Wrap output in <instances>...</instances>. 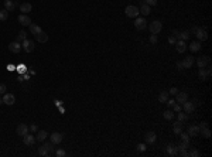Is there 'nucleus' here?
Returning <instances> with one entry per match:
<instances>
[{"label":"nucleus","mask_w":212,"mask_h":157,"mask_svg":"<svg viewBox=\"0 0 212 157\" xmlns=\"http://www.w3.org/2000/svg\"><path fill=\"white\" fill-rule=\"evenodd\" d=\"M139 7H136L134 4H129V6H126V9H125V14L130 17V19H136L139 16Z\"/></svg>","instance_id":"1"},{"label":"nucleus","mask_w":212,"mask_h":157,"mask_svg":"<svg viewBox=\"0 0 212 157\" xmlns=\"http://www.w3.org/2000/svg\"><path fill=\"white\" fill-rule=\"evenodd\" d=\"M148 30H150V33H151V34H158V33L163 30V23H161V21H158V20H154V21H151V23H150Z\"/></svg>","instance_id":"2"},{"label":"nucleus","mask_w":212,"mask_h":157,"mask_svg":"<svg viewBox=\"0 0 212 157\" xmlns=\"http://www.w3.org/2000/svg\"><path fill=\"white\" fill-rule=\"evenodd\" d=\"M209 64H211V60H209V57H206V55L199 57V58L197 60L198 68H206V67H209Z\"/></svg>","instance_id":"3"},{"label":"nucleus","mask_w":212,"mask_h":157,"mask_svg":"<svg viewBox=\"0 0 212 157\" xmlns=\"http://www.w3.org/2000/svg\"><path fill=\"white\" fill-rule=\"evenodd\" d=\"M14 102H16V96L13 95V93H3V103L4 105H7V106H11V105H14Z\"/></svg>","instance_id":"4"},{"label":"nucleus","mask_w":212,"mask_h":157,"mask_svg":"<svg viewBox=\"0 0 212 157\" xmlns=\"http://www.w3.org/2000/svg\"><path fill=\"white\" fill-rule=\"evenodd\" d=\"M134 27L137 28L139 31H141V30H144V28L147 27V21L144 17H136V21H134Z\"/></svg>","instance_id":"5"},{"label":"nucleus","mask_w":212,"mask_h":157,"mask_svg":"<svg viewBox=\"0 0 212 157\" xmlns=\"http://www.w3.org/2000/svg\"><path fill=\"white\" fill-rule=\"evenodd\" d=\"M21 46H23V50H24L26 53H31V51H34V47H36V46H34V41L27 40V38L23 41V44H21Z\"/></svg>","instance_id":"6"},{"label":"nucleus","mask_w":212,"mask_h":157,"mask_svg":"<svg viewBox=\"0 0 212 157\" xmlns=\"http://www.w3.org/2000/svg\"><path fill=\"white\" fill-rule=\"evenodd\" d=\"M62 139H64V135L62 133H52V135H50V140H51V143H54V144H59L61 142H62Z\"/></svg>","instance_id":"7"},{"label":"nucleus","mask_w":212,"mask_h":157,"mask_svg":"<svg viewBox=\"0 0 212 157\" xmlns=\"http://www.w3.org/2000/svg\"><path fill=\"white\" fill-rule=\"evenodd\" d=\"M21 48H23V46H21V43H19V41H13V43L9 44V50L11 53H14V54H19L20 51H21Z\"/></svg>","instance_id":"8"},{"label":"nucleus","mask_w":212,"mask_h":157,"mask_svg":"<svg viewBox=\"0 0 212 157\" xmlns=\"http://www.w3.org/2000/svg\"><path fill=\"white\" fill-rule=\"evenodd\" d=\"M175 50H177L180 54L185 53V50H187V43H185L184 40H177V43H175Z\"/></svg>","instance_id":"9"},{"label":"nucleus","mask_w":212,"mask_h":157,"mask_svg":"<svg viewBox=\"0 0 212 157\" xmlns=\"http://www.w3.org/2000/svg\"><path fill=\"white\" fill-rule=\"evenodd\" d=\"M144 139H146V143H147V144H154L156 140H157V135L154 132H147L146 136H144Z\"/></svg>","instance_id":"10"},{"label":"nucleus","mask_w":212,"mask_h":157,"mask_svg":"<svg viewBox=\"0 0 212 157\" xmlns=\"http://www.w3.org/2000/svg\"><path fill=\"white\" fill-rule=\"evenodd\" d=\"M23 142H24V144H26V146H33V144H34V142H36V137H34V135H30V133H27V135H24V136H23Z\"/></svg>","instance_id":"11"},{"label":"nucleus","mask_w":212,"mask_h":157,"mask_svg":"<svg viewBox=\"0 0 212 157\" xmlns=\"http://www.w3.org/2000/svg\"><path fill=\"white\" fill-rule=\"evenodd\" d=\"M17 20H19V23L21 24V26H30V24H31V19L28 17L27 14H23V13L19 16V19Z\"/></svg>","instance_id":"12"},{"label":"nucleus","mask_w":212,"mask_h":157,"mask_svg":"<svg viewBox=\"0 0 212 157\" xmlns=\"http://www.w3.org/2000/svg\"><path fill=\"white\" fill-rule=\"evenodd\" d=\"M183 109H184L185 113H192V112L195 111V105H194L192 102L185 101L184 103H183Z\"/></svg>","instance_id":"13"},{"label":"nucleus","mask_w":212,"mask_h":157,"mask_svg":"<svg viewBox=\"0 0 212 157\" xmlns=\"http://www.w3.org/2000/svg\"><path fill=\"white\" fill-rule=\"evenodd\" d=\"M16 132H17V135H19V136H21V137H23L24 135H27V133H28V126H27V125H24V123H20L19 126H17V130H16Z\"/></svg>","instance_id":"14"},{"label":"nucleus","mask_w":212,"mask_h":157,"mask_svg":"<svg viewBox=\"0 0 212 157\" xmlns=\"http://www.w3.org/2000/svg\"><path fill=\"white\" fill-rule=\"evenodd\" d=\"M187 48H190L191 50V53H198L199 50H201V41H192L190 46H187Z\"/></svg>","instance_id":"15"},{"label":"nucleus","mask_w":212,"mask_h":157,"mask_svg":"<svg viewBox=\"0 0 212 157\" xmlns=\"http://www.w3.org/2000/svg\"><path fill=\"white\" fill-rule=\"evenodd\" d=\"M195 36H197V38H198V41H205V40H208V33H206L205 28H201Z\"/></svg>","instance_id":"16"},{"label":"nucleus","mask_w":212,"mask_h":157,"mask_svg":"<svg viewBox=\"0 0 212 157\" xmlns=\"http://www.w3.org/2000/svg\"><path fill=\"white\" fill-rule=\"evenodd\" d=\"M167 154H170V156H177L178 154V147L175 146V144H167Z\"/></svg>","instance_id":"17"},{"label":"nucleus","mask_w":212,"mask_h":157,"mask_svg":"<svg viewBox=\"0 0 212 157\" xmlns=\"http://www.w3.org/2000/svg\"><path fill=\"white\" fill-rule=\"evenodd\" d=\"M187 133L190 135V137L198 136V133H199V128H198L197 125H194V126H190V128H188V132H187Z\"/></svg>","instance_id":"18"},{"label":"nucleus","mask_w":212,"mask_h":157,"mask_svg":"<svg viewBox=\"0 0 212 157\" xmlns=\"http://www.w3.org/2000/svg\"><path fill=\"white\" fill-rule=\"evenodd\" d=\"M173 132H174L175 135H180V133L183 132V122L177 120L174 125H173Z\"/></svg>","instance_id":"19"},{"label":"nucleus","mask_w":212,"mask_h":157,"mask_svg":"<svg viewBox=\"0 0 212 157\" xmlns=\"http://www.w3.org/2000/svg\"><path fill=\"white\" fill-rule=\"evenodd\" d=\"M181 64H183V67H184V69H185V68H191V67H192V64H194L192 55H191V57H185L184 61H183Z\"/></svg>","instance_id":"20"},{"label":"nucleus","mask_w":212,"mask_h":157,"mask_svg":"<svg viewBox=\"0 0 212 157\" xmlns=\"http://www.w3.org/2000/svg\"><path fill=\"white\" fill-rule=\"evenodd\" d=\"M168 98H170V93H168V91H161V92H160V95H158V102L166 103Z\"/></svg>","instance_id":"21"},{"label":"nucleus","mask_w":212,"mask_h":157,"mask_svg":"<svg viewBox=\"0 0 212 157\" xmlns=\"http://www.w3.org/2000/svg\"><path fill=\"white\" fill-rule=\"evenodd\" d=\"M139 11H140L143 16H148V14L151 13V10H150V6H148V4H146V3H143V4H141V7L139 9Z\"/></svg>","instance_id":"22"},{"label":"nucleus","mask_w":212,"mask_h":157,"mask_svg":"<svg viewBox=\"0 0 212 157\" xmlns=\"http://www.w3.org/2000/svg\"><path fill=\"white\" fill-rule=\"evenodd\" d=\"M185 101H188V95L185 92H178L177 93V101L175 102H178V103H184Z\"/></svg>","instance_id":"23"},{"label":"nucleus","mask_w":212,"mask_h":157,"mask_svg":"<svg viewBox=\"0 0 212 157\" xmlns=\"http://www.w3.org/2000/svg\"><path fill=\"white\" fill-rule=\"evenodd\" d=\"M47 136H48V133H47L45 130H38L37 136H36V140H38V142H44L47 139Z\"/></svg>","instance_id":"24"},{"label":"nucleus","mask_w":212,"mask_h":157,"mask_svg":"<svg viewBox=\"0 0 212 157\" xmlns=\"http://www.w3.org/2000/svg\"><path fill=\"white\" fill-rule=\"evenodd\" d=\"M20 10L23 11V14H26V13H30L33 10V6H31V3H23L20 6Z\"/></svg>","instance_id":"25"},{"label":"nucleus","mask_w":212,"mask_h":157,"mask_svg":"<svg viewBox=\"0 0 212 157\" xmlns=\"http://www.w3.org/2000/svg\"><path fill=\"white\" fill-rule=\"evenodd\" d=\"M28 27H30V31H31V33H33L34 36H37V34H40V33L43 31L40 26H37V24H33V23H31V24H30Z\"/></svg>","instance_id":"26"},{"label":"nucleus","mask_w":212,"mask_h":157,"mask_svg":"<svg viewBox=\"0 0 212 157\" xmlns=\"http://www.w3.org/2000/svg\"><path fill=\"white\" fill-rule=\"evenodd\" d=\"M4 9L7 10V11H13V10L16 9L14 1H11V0H4Z\"/></svg>","instance_id":"27"},{"label":"nucleus","mask_w":212,"mask_h":157,"mask_svg":"<svg viewBox=\"0 0 212 157\" xmlns=\"http://www.w3.org/2000/svg\"><path fill=\"white\" fill-rule=\"evenodd\" d=\"M198 76H199V79L201 81H206L209 76H208V72H206V69L205 68H199V71H198Z\"/></svg>","instance_id":"28"},{"label":"nucleus","mask_w":212,"mask_h":157,"mask_svg":"<svg viewBox=\"0 0 212 157\" xmlns=\"http://www.w3.org/2000/svg\"><path fill=\"white\" fill-rule=\"evenodd\" d=\"M36 37H37V41H38V43H43V44L48 41V36H47L44 31H41V33H40V34H37Z\"/></svg>","instance_id":"29"},{"label":"nucleus","mask_w":212,"mask_h":157,"mask_svg":"<svg viewBox=\"0 0 212 157\" xmlns=\"http://www.w3.org/2000/svg\"><path fill=\"white\" fill-rule=\"evenodd\" d=\"M38 154H40V156H48V154H50L48 149L45 147V144H43V146L38 147Z\"/></svg>","instance_id":"30"},{"label":"nucleus","mask_w":212,"mask_h":157,"mask_svg":"<svg viewBox=\"0 0 212 157\" xmlns=\"http://www.w3.org/2000/svg\"><path fill=\"white\" fill-rule=\"evenodd\" d=\"M7 19H9V11L6 9L0 10V21H6Z\"/></svg>","instance_id":"31"},{"label":"nucleus","mask_w":212,"mask_h":157,"mask_svg":"<svg viewBox=\"0 0 212 157\" xmlns=\"http://www.w3.org/2000/svg\"><path fill=\"white\" fill-rule=\"evenodd\" d=\"M26 38H27V33H26L24 30H21V31L19 33V36H17V40H16V41H19L20 43V41H24Z\"/></svg>","instance_id":"32"},{"label":"nucleus","mask_w":212,"mask_h":157,"mask_svg":"<svg viewBox=\"0 0 212 157\" xmlns=\"http://www.w3.org/2000/svg\"><path fill=\"white\" fill-rule=\"evenodd\" d=\"M163 116H164V119L166 120H173L174 119V113L171 111H166L164 113H163Z\"/></svg>","instance_id":"33"},{"label":"nucleus","mask_w":212,"mask_h":157,"mask_svg":"<svg viewBox=\"0 0 212 157\" xmlns=\"http://www.w3.org/2000/svg\"><path fill=\"white\" fill-rule=\"evenodd\" d=\"M199 132L202 133V136L205 139H209V137H211V130L208 129V128H204V129H201Z\"/></svg>","instance_id":"34"},{"label":"nucleus","mask_w":212,"mask_h":157,"mask_svg":"<svg viewBox=\"0 0 212 157\" xmlns=\"http://www.w3.org/2000/svg\"><path fill=\"white\" fill-rule=\"evenodd\" d=\"M177 118H178V120L180 122H185V120L188 119V113H181V112H178V115H177Z\"/></svg>","instance_id":"35"},{"label":"nucleus","mask_w":212,"mask_h":157,"mask_svg":"<svg viewBox=\"0 0 212 157\" xmlns=\"http://www.w3.org/2000/svg\"><path fill=\"white\" fill-rule=\"evenodd\" d=\"M190 36H191V33H190V31H183V33H180V40H184V41H187V40L190 38Z\"/></svg>","instance_id":"36"},{"label":"nucleus","mask_w":212,"mask_h":157,"mask_svg":"<svg viewBox=\"0 0 212 157\" xmlns=\"http://www.w3.org/2000/svg\"><path fill=\"white\" fill-rule=\"evenodd\" d=\"M55 156L57 157H65V156H66V151H65L64 149H57Z\"/></svg>","instance_id":"37"},{"label":"nucleus","mask_w":212,"mask_h":157,"mask_svg":"<svg viewBox=\"0 0 212 157\" xmlns=\"http://www.w3.org/2000/svg\"><path fill=\"white\" fill-rule=\"evenodd\" d=\"M28 132H31V133H37V132H38V126H37V125H34V123H33V125H30V126H28Z\"/></svg>","instance_id":"38"},{"label":"nucleus","mask_w":212,"mask_h":157,"mask_svg":"<svg viewBox=\"0 0 212 157\" xmlns=\"http://www.w3.org/2000/svg\"><path fill=\"white\" fill-rule=\"evenodd\" d=\"M188 156H191V157H199L201 156V153L198 151V150H195V149H192L190 153H188Z\"/></svg>","instance_id":"39"},{"label":"nucleus","mask_w":212,"mask_h":157,"mask_svg":"<svg viewBox=\"0 0 212 157\" xmlns=\"http://www.w3.org/2000/svg\"><path fill=\"white\" fill-rule=\"evenodd\" d=\"M188 147H190V142H184V140H183V142L178 144V149H188Z\"/></svg>","instance_id":"40"},{"label":"nucleus","mask_w":212,"mask_h":157,"mask_svg":"<svg viewBox=\"0 0 212 157\" xmlns=\"http://www.w3.org/2000/svg\"><path fill=\"white\" fill-rule=\"evenodd\" d=\"M180 135H181V140H184V142H190V135H188V133H184V132H181V133H180Z\"/></svg>","instance_id":"41"},{"label":"nucleus","mask_w":212,"mask_h":157,"mask_svg":"<svg viewBox=\"0 0 212 157\" xmlns=\"http://www.w3.org/2000/svg\"><path fill=\"white\" fill-rule=\"evenodd\" d=\"M6 89H7V86H6V83H0V95H3V93H6Z\"/></svg>","instance_id":"42"},{"label":"nucleus","mask_w":212,"mask_h":157,"mask_svg":"<svg viewBox=\"0 0 212 157\" xmlns=\"http://www.w3.org/2000/svg\"><path fill=\"white\" fill-rule=\"evenodd\" d=\"M146 149H147V147H146V144H144V143H139V144H137V150H139V151H144Z\"/></svg>","instance_id":"43"},{"label":"nucleus","mask_w":212,"mask_h":157,"mask_svg":"<svg viewBox=\"0 0 212 157\" xmlns=\"http://www.w3.org/2000/svg\"><path fill=\"white\" fill-rule=\"evenodd\" d=\"M168 93H170V95H177V93H178V88H175V86H173V88H170V91H168Z\"/></svg>","instance_id":"44"},{"label":"nucleus","mask_w":212,"mask_h":157,"mask_svg":"<svg viewBox=\"0 0 212 157\" xmlns=\"http://www.w3.org/2000/svg\"><path fill=\"white\" fill-rule=\"evenodd\" d=\"M150 43H151V44H156L157 43V34H151V36H150Z\"/></svg>","instance_id":"45"},{"label":"nucleus","mask_w":212,"mask_h":157,"mask_svg":"<svg viewBox=\"0 0 212 157\" xmlns=\"http://www.w3.org/2000/svg\"><path fill=\"white\" fill-rule=\"evenodd\" d=\"M173 108H174V112H181V103H174Z\"/></svg>","instance_id":"46"},{"label":"nucleus","mask_w":212,"mask_h":157,"mask_svg":"<svg viewBox=\"0 0 212 157\" xmlns=\"http://www.w3.org/2000/svg\"><path fill=\"white\" fill-rule=\"evenodd\" d=\"M45 147L48 149V151H52L54 150V143H51V142L50 143H45Z\"/></svg>","instance_id":"47"},{"label":"nucleus","mask_w":212,"mask_h":157,"mask_svg":"<svg viewBox=\"0 0 212 157\" xmlns=\"http://www.w3.org/2000/svg\"><path fill=\"white\" fill-rule=\"evenodd\" d=\"M178 150H180V154H181L183 157H187V156H188V151H187V149H178Z\"/></svg>","instance_id":"48"},{"label":"nucleus","mask_w":212,"mask_h":157,"mask_svg":"<svg viewBox=\"0 0 212 157\" xmlns=\"http://www.w3.org/2000/svg\"><path fill=\"white\" fill-rule=\"evenodd\" d=\"M174 103H175V101H174V99H170V98H168V99H167V102H166V105L168 106V108H170V106H173Z\"/></svg>","instance_id":"49"},{"label":"nucleus","mask_w":212,"mask_h":157,"mask_svg":"<svg viewBox=\"0 0 212 157\" xmlns=\"http://www.w3.org/2000/svg\"><path fill=\"white\" fill-rule=\"evenodd\" d=\"M146 4H148V6H156L157 0H146Z\"/></svg>","instance_id":"50"},{"label":"nucleus","mask_w":212,"mask_h":157,"mask_svg":"<svg viewBox=\"0 0 212 157\" xmlns=\"http://www.w3.org/2000/svg\"><path fill=\"white\" fill-rule=\"evenodd\" d=\"M199 30H201V27H198V26H195V27H192V30H191V33H192L194 36H195V34H197V33H198Z\"/></svg>","instance_id":"51"},{"label":"nucleus","mask_w":212,"mask_h":157,"mask_svg":"<svg viewBox=\"0 0 212 157\" xmlns=\"http://www.w3.org/2000/svg\"><path fill=\"white\" fill-rule=\"evenodd\" d=\"M168 43H170V44H175V43H177V38H175L174 36H173V37H168Z\"/></svg>","instance_id":"52"},{"label":"nucleus","mask_w":212,"mask_h":157,"mask_svg":"<svg viewBox=\"0 0 212 157\" xmlns=\"http://www.w3.org/2000/svg\"><path fill=\"white\" fill-rule=\"evenodd\" d=\"M198 128H199V130L204 129V128H208V123H206V122H202V123H201V125H199Z\"/></svg>","instance_id":"53"},{"label":"nucleus","mask_w":212,"mask_h":157,"mask_svg":"<svg viewBox=\"0 0 212 157\" xmlns=\"http://www.w3.org/2000/svg\"><path fill=\"white\" fill-rule=\"evenodd\" d=\"M177 67H178V69H184V67H183L181 62H177Z\"/></svg>","instance_id":"54"},{"label":"nucleus","mask_w":212,"mask_h":157,"mask_svg":"<svg viewBox=\"0 0 212 157\" xmlns=\"http://www.w3.org/2000/svg\"><path fill=\"white\" fill-rule=\"evenodd\" d=\"M0 105H3V98H0Z\"/></svg>","instance_id":"55"}]
</instances>
